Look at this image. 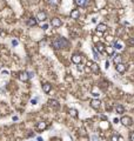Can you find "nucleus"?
<instances>
[{
  "label": "nucleus",
  "mask_w": 134,
  "mask_h": 141,
  "mask_svg": "<svg viewBox=\"0 0 134 141\" xmlns=\"http://www.w3.org/2000/svg\"><path fill=\"white\" fill-rule=\"evenodd\" d=\"M105 51L107 52L109 55H112V56L114 55V48L113 47H107V48H105Z\"/></svg>",
  "instance_id": "obj_22"
},
{
  "label": "nucleus",
  "mask_w": 134,
  "mask_h": 141,
  "mask_svg": "<svg viewBox=\"0 0 134 141\" xmlns=\"http://www.w3.org/2000/svg\"><path fill=\"white\" fill-rule=\"evenodd\" d=\"M41 28H42V29H47V28H48V24H42V25H41Z\"/></svg>",
  "instance_id": "obj_28"
},
{
  "label": "nucleus",
  "mask_w": 134,
  "mask_h": 141,
  "mask_svg": "<svg viewBox=\"0 0 134 141\" xmlns=\"http://www.w3.org/2000/svg\"><path fill=\"white\" fill-rule=\"evenodd\" d=\"M19 79H20L21 81H27V80H28V74H27V72H21V73L19 74Z\"/></svg>",
  "instance_id": "obj_14"
},
{
  "label": "nucleus",
  "mask_w": 134,
  "mask_h": 141,
  "mask_svg": "<svg viewBox=\"0 0 134 141\" xmlns=\"http://www.w3.org/2000/svg\"><path fill=\"white\" fill-rule=\"evenodd\" d=\"M39 100H40L39 97H35V98H33L32 100H31V103H32V105H37V103L39 102Z\"/></svg>",
  "instance_id": "obj_24"
},
{
  "label": "nucleus",
  "mask_w": 134,
  "mask_h": 141,
  "mask_svg": "<svg viewBox=\"0 0 134 141\" xmlns=\"http://www.w3.org/2000/svg\"><path fill=\"white\" fill-rule=\"evenodd\" d=\"M100 106H101V102H100L99 99H93V100L91 101V107L94 108V109H99Z\"/></svg>",
  "instance_id": "obj_5"
},
{
  "label": "nucleus",
  "mask_w": 134,
  "mask_h": 141,
  "mask_svg": "<svg viewBox=\"0 0 134 141\" xmlns=\"http://www.w3.org/2000/svg\"><path fill=\"white\" fill-rule=\"evenodd\" d=\"M48 103H50L52 107H55V108H58V107H59V102H58L56 100H53V99H51V100L48 101Z\"/></svg>",
  "instance_id": "obj_20"
},
{
  "label": "nucleus",
  "mask_w": 134,
  "mask_h": 141,
  "mask_svg": "<svg viewBox=\"0 0 134 141\" xmlns=\"http://www.w3.org/2000/svg\"><path fill=\"white\" fill-rule=\"evenodd\" d=\"M18 120V116H13V121H17Z\"/></svg>",
  "instance_id": "obj_40"
},
{
  "label": "nucleus",
  "mask_w": 134,
  "mask_h": 141,
  "mask_svg": "<svg viewBox=\"0 0 134 141\" xmlns=\"http://www.w3.org/2000/svg\"><path fill=\"white\" fill-rule=\"evenodd\" d=\"M92 22H96V18H93V19H92Z\"/></svg>",
  "instance_id": "obj_39"
},
{
  "label": "nucleus",
  "mask_w": 134,
  "mask_h": 141,
  "mask_svg": "<svg viewBox=\"0 0 134 141\" xmlns=\"http://www.w3.org/2000/svg\"><path fill=\"white\" fill-rule=\"evenodd\" d=\"M72 62L73 64H75V65H79V64H81V60H82V58H81L80 54H78V53H74L73 55H72Z\"/></svg>",
  "instance_id": "obj_4"
},
{
  "label": "nucleus",
  "mask_w": 134,
  "mask_h": 141,
  "mask_svg": "<svg viewBox=\"0 0 134 141\" xmlns=\"http://www.w3.org/2000/svg\"><path fill=\"white\" fill-rule=\"evenodd\" d=\"M68 113H69V115H72V116H74V118L78 116V111L74 109V108H71V109L68 111Z\"/></svg>",
  "instance_id": "obj_21"
},
{
  "label": "nucleus",
  "mask_w": 134,
  "mask_h": 141,
  "mask_svg": "<svg viewBox=\"0 0 134 141\" xmlns=\"http://www.w3.org/2000/svg\"><path fill=\"white\" fill-rule=\"evenodd\" d=\"M92 52H93L94 59H95V60H99V58H100V56H99V53H98V51L95 49V47H93V48H92Z\"/></svg>",
  "instance_id": "obj_23"
},
{
  "label": "nucleus",
  "mask_w": 134,
  "mask_h": 141,
  "mask_svg": "<svg viewBox=\"0 0 134 141\" xmlns=\"http://www.w3.org/2000/svg\"><path fill=\"white\" fill-rule=\"evenodd\" d=\"M37 128H38V130H44V129H46V128H47V124H46L45 121L38 122V125H37Z\"/></svg>",
  "instance_id": "obj_13"
},
{
  "label": "nucleus",
  "mask_w": 134,
  "mask_h": 141,
  "mask_svg": "<svg viewBox=\"0 0 134 141\" xmlns=\"http://www.w3.org/2000/svg\"><path fill=\"white\" fill-rule=\"evenodd\" d=\"M113 61H114L115 65L121 64V55H119V54H114V55H113Z\"/></svg>",
  "instance_id": "obj_16"
},
{
  "label": "nucleus",
  "mask_w": 134,
  "mask_h": 141,
  "mask_svg": "<svg viewBox=\"0 0 134 141\" xmlns=\"http://www.w3.org/2000/svg\"><path fill=\"white\" fill-rule=\"evenodd\" d=\"M127 43H128V45H131V46H133V45H134V39H133V38H129V39L127 40Z\"/></svg>",
  "instance_id": "obj_26"
},
{
  "label": "nucleus",
  "mask_w": 134,
  "mask_h": 141,
  "mask_svg": "<svg viewBox=\"0 0 134 141\" xmlns=\"http://www.w3.org/2000/svg\"><path fill=\"white\" fill-rule=\"evenodd\" d=\"M51 25L53 26V27H60L61 25H62V21L59 19V18H53L52 19V21H51Z\"/></svg>",
  "instance_id": "obj_6"
},
{
  "label": "nucleus",
  "mask_w": 134,
  "mask_h": 141,
  "mask_svg": "<svg viewBox=\"0 0 134 141\" xmlns=\"http://www.w3.org/2000/svg\"><path fill=\"white\" fill-rule=\"evenodd\" d=\"M115 112L118 113V114H122V113L125 112L123 106H121V105H117V106H115Z\"/></svg>",
  "instance_id": "obj_19"
},
{
  "label": "nucleus",
  "mask_w": 134,
  "mask_h": 141,
  "mask_svg": "<svg viewBox=\"0 0 134 141\" xmlns=\"http://www.w3.org/2000/svg\"><path fill=\"white\" fill-rule=\"evenodd\" d=\"M52 46L55 49H61V48H66L68 46V40H66L65 38H55L52 41Z\"/></svg>",
  "instance_id": "obj_1"
},
{
  "label": "nucleus",
  "mask_w": 134,
  "mask_h": 141,
  "mask_svg": "<svg viewBox=\"0 0 134 141\" xmlns=\"http://www.w3.org/2000/svg\"><path fill=\"white\" fill-rule=\"evenodd\" d=\"M37 20H39V21H45L46 19H47V15H46V13L45 12H42V11H40V12H38V14H37V18H35Z\"/></svg>",
  "instance_id": "obj_7"
},
{
  "label": "nucleus",
  "mask_w": 134,
  "mask_h": 141,
  "mask_svg": "<svg viewBox=\"0 0 134 141\" xmlns=\"http://www.w3.org/2000/svg\"><path fill=\"white\" fill-rule=\"evenodd\" d=\"M120 122L123 126H132L133 125V120L131 116H122L120 119Z\"/></svg>",
  "instance_id": "obj_2"
},
{
  "label": "nucleus",
  "mask_w": 134,
  "mask_h": 141,
  "mask_svg": "<svg viewBox=\"0 0 134 141\" xmlns=\"http://www.w3.org/2000/svg\"><path fill=\"white\" fill-rule=\"evenodd\" d=\"M1 73H2V74H8V72H7V70H2Z\"/></svg>",
  "instance_id": "obj_38"
},
{
  "label": "nucleus",
  "mask_w": 134,
  "mask_h": 141,
  "mask_svg": "<svg viewBox=\"0 0 134 141\" xmlns=\"http://www.w3.org/2000/svg\"><path fill=\"white\" fill-rule=\"evenodd\" d=\"M95 49H96L99 53H102V52H105V45H104L102 42H96Z\"/></svg>",
  "instance_id": "obj_11"
},
{
  "label": "nucleus",
  "mask_w": 134,
  "mask_h": 141,
  "mask_svg": "<svg viewBox=\"0 0 134 141\" xmlns=\"http://www.w3.org/2000/svg\"><path fill=\"white\" fill-rule=\"evenodd\" d=\"M75 4H77L79 7H86V6H88L89 0H75Z\"/></svg>",
  "instance_id": "obj_10"
},
{
  "label": "nucleus",
  "mask_w": 134,
  "mask_h": 141,
  "mask_svg": "<svg viewBox=\"0 0 134 141\" xmlns=\"http://www.w3.org/2000/svg\"><path fill=\"white\" fill-rule=\"evenodd\" d=\"M37 22H38V20H37L35 18H29V19H28V21H27L28 26H35V25H37Z\"/></svg>",
  "instance_id": "obj_17"
},
{
  "label": "nucleus",
  "mask_w": 134,
  "mask_h": 141,
  "mask_svg": "<svg viewBox=\"0 0 134 141\" xmlns=\"http://www.w3.org/2000/svg\"><path fill=\"white\" fill-rule=\"evenodd\" d=\"M106 29H107V25H105V24H98V26H96V31L98 32H106Z\"/></svg>",
  "instance_id": "obj_12"
},
{
  "label": "nucleus",
  "mask_w": 134,
  "mask_h": 141,
  "mask_svg": "<svg viewBox=\"0 0 134 141\" xmlns=\"http://www.w3.org/2000/svg\"><path fill=\"white\" fill-rule=\"evenodd\" d=\"M115 70H117V72L118 73H125L126 72V66L121 62V64H118V65H115Z\"/></svg>",
  "instance_id": "obj_8"
},
{
  "label": "nucleus",
  "mask_w": 134,
  "mask_h": 141,
  "mask_svg": "<svg viewBox=\"0 0 134 141\" xmlns=\"http://www.w3.org/2000/svg\"><path fill=\"white\" fill-rule=\"evenodd\" d=\"M27 141H35V140H27Z\"/></svg>",
  "instance_id": "obj_41"
},
{
  "label": "nucleus",
  "mask_w": 134,
  "mask_h": 141,
  "mask_svg": "<svg viewBox=\"0 0 134 141\" xmlns=\"http://www.w3.org/2000/svg\"><path fill=\"white\" fill-rule=\"evenodd\" d=\"M51 89H52V86H51L50 84H44L42 85V91H44L45 93H48Z\"/></svg>",
  "instance_id": "obj_18"
},
{
  "label": "nucleus",
  "mask_w": 134,
  "mask_h": 141,
  "mask_svg": "<svg viewBox=\"0 0 134 141\" xmlns=\"http://www.w3.org/2000/svg\"><path fill=\"white\" fill-rule=\"evenodd\" d=\"M92 95H93L94 98H98V97H99L100 94H98V93H95V92H93V93H92Z\"/></svg>",
  "instance_id": "obj_35"
},
{
  "label": "nucleus",
  "mask_w": 134,
  "mask_h": 141,
  "mask_svg": "<svg viewBox=\"0 0 134 141\" xmlns=\"http://www.w3.org/2000/svg\"><path fill=\"white\" fill-rule=\"evenodd\" d=\"M113 121H114V124H118V122H120V120H119L118 118H114V120H113Z\"/></svg>",
  "instance_id": "obj_36"
},
{
  "label": "nucleus",
  "mask_w": 134,
  "mask_h": 141,
  "mask_svg": "<svg viewBox=\"0 0 134 141\" xmlns=\"http://www.w3.org/2000/svg\"><path fill=\"white\" fill-rule=\"evenodd\" d=\"M47 2H48L50 5H53V6H55V5H58L59 0H47Z\"/></svg>",
  "instance_id": "obj_25"
},
{
  "label": "nucleus",
  "mask_w": 134,
  "mask_h": 141,
  "mask_svg": "<svg viewBox=\"0 0 134 141\" xmlns=\"http://www.w3.org/2000/svg\"><path fill=\"white\" fill-rule=\"evenodd\" d=\"M18 43H19V42H18V40H15V39H13V40H12V45H13V46H18Z\"/></svg>",
  "instance_id": "obj_31"
},
{
  "label": "nucleus",
  "mask_w": 134,
  "mask_h": 141,
  "mask_svg": "<svg viewBox=\"0 0 134 141\" xmlns=\"http://www.w3.org/2000/svg\"><path fill=\"white\" fill-rule=\"evenodd\" d=\"M71 16H72L73 19H78V18L80 16V12H79V10H73V11L71 12Z\"/></svg>",
  "instance_id": "obj_15"
},
{
  "label": "nucleus",
  "mask_w": 134,
  "mask_h": 141,
  "mask_svg": "<svg viewBox=\"0 0 134 141\" xmlns=\"http://www.w3.org/2000/svg\"><path fill=\"white\" fill-rule=\"evenodd\" d=\"M118 141H123V138L122 136H118Z\"/></svg>",
  "instance_id": "obj_37"
},
{
  "label": "nucleus",
  "mask_w": 134,
  "mask_h": 141,
  "mask_svg": "<svg viewBox=\"0 0 134 141\" xmlns=\"http://www.w3.org/2000/svg\"><path fill=\"white\" fill-rule=\"evenodd\" d=\"M35 141H44V138H41V136H37Z\"/></svg>",
  "instance_id": "obj_34"
},
{
  "label": "nucleus",
  "mask_w": 134,
  "mask_h": 141,
  "mask_svg": "<svg viewBox=\"0 0 134 141\" xmlns=\"http://www.w3.org/2000/svg\"><path fill=\"white\" fill-rule=\"evenodd\" d=\"M129 139H131V141H134V132H132V133H131V135H129Z\"/></svg>",
  "instance_id": "obj_32"
},
{
  "label": "nucleus",
  "mask_w": 134,
  "mask_h": 141,
  "mask_svg": "<svg viewBox=\"0 0 134 141\" xmlns=\"http://www.w3.org/2000/svg\"><path fill=\"white\" fill-rule=\"evenodd\" d=\"M105 68H106V70L109 68V61H108V60H106V62H105Z\"/></svg>",
  "instance_id": "obj_30"
},
{
  "label": "nucleus",
  "mask_w": 134,
  "mask_h": 141,
  "mask_svg": "<svg viewBox=\"0 0 134 141\" xmlns=\"http://www.w3.org/2000/svg\"><path fill=\"white\" fill-rule=\"evenodd\" d=\"M92 140H93V141H99V139H98V136H96V135H93V136H92Z\"/></svg>",
  "instance_id": "obj_33"
},
{
  "label": "nucleus",
  "mask_w": 134,
  "mask_h": 141,
  "mask_svg": "<svg viewBox=\"0 0 134 141\" xmlns=\"http://www.w3.org/2000/svg\"><path fill=\"white\" fill-rule=\"evenodd\" d=\"M113 48H114V51H122L123 49V43L121 41H115L113 43Z\"/></svg>",
  "instance_id": "obj_9"
},
{
  "label": "nucleus",
  "mask_w": 134,
  "mask_h": 141,
  "mask_svg": "<svg viewBox=\"0 0 134 141\" xmlns=\"http://www.w3.org/2000/svg\"><path fill=\"white\" fill-rule=\"evenodd\" d=\"M27 74H28V79H32L34 76V73L33 72H27Z\"/></svg>",
  "instance_id": "obj_27"
},
{
  "label": "nucleus",
  "mask_w": 134,
  "mask_h": 141,
  "mask_svg": "<svg viewBox=\"0 0 134 141\" xmlns=\"http://www.w3.org/2000/svg\"><path fill=\"white\" fill-rule=\"evenodd\" d=\"M111 141H118V135H113L111 138Z\"/></svg>",
  "instance_id": "obj_29"
},
{
  "label": "nucleus",
  "mask_w": 134,
  "mask_h": 141,
  "mask_svg": "<svg viewBox=\"0 0 134 141\" xmlns=\"http://www.w3.org/2000/svg\"><path fill=\"white\" fill-rule=\"evenodd\" d=\"M87 67L89 68V70H92V72H94V73H99V72H100L98 64H95L94 61H88V64H87Z\"/></svg>",
  "instance_id": "obj_3"
}]
</instances>
